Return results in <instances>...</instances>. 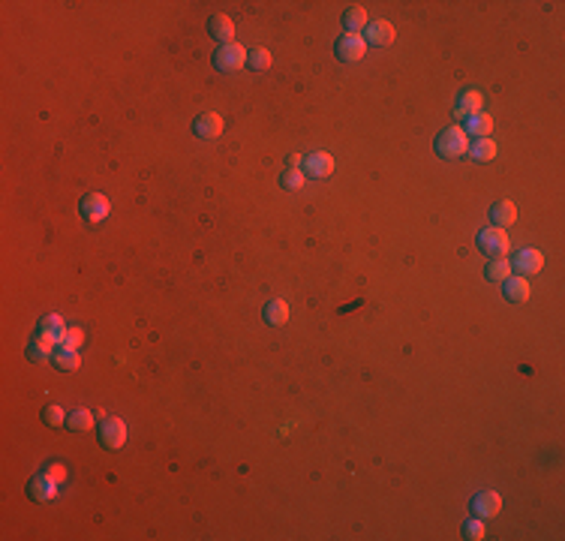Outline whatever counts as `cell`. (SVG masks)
Wrapping results in <instances>:
<instances>
[{"mask_svg": "<svg viewBox=\"0 0 565 541\" xmlns=\"http://www.w3.org/2000/svg\"><path fill=\"white\" fill-rule=\"evenodd\" d=\"M469 151V136L463 132V127H445L439 136H436V153L445 156V160H451V156H463Z\"/></svg>", "mask_w": 565, "mask_h": 541, "instance_id": "1", "label": "cell"}, {"mask_svg": "<svg viewBox=\"0 0 565 541\" xmlns=\"http://www.w3.org/2000/svg\"><path fill=\"white\" fill-rule=\"evenodd\" d=\"M478 250L490 259H505V252L511 250V240H508V235H505V228L487 226L478 232Z\"/></svg>", "mask_w": 565, "mask_h": 541, "instance_id": "2", "label": "cell"}, {"mask_svg": "<svg viewBox=\"0 0 565 541\" xmlns=\"http://www.w3.org/2000/svg\"><path fill=\"white\" fill-rule=\"evenodd\" d=\"M247 48L240 45V42H226V45H220L216 48V54H214V66L220 69V72H238L240 66H247Z\"/></svg>", "mask_w": 565, "mask_h": 541, "instance_id": "3", "label": "cell"}, {"mask_svg": "<svg viewBox=\"0 0 565 541\" xmlns=\"http://www.w3.org/2000/svg\"><path fill=\"white\" fill-rule=\"evenodd\" d=\"M100 442H103V448H108V451H117V448H124V442H127V424L120 418H103L100 421Z\"/></svg>", "mask_w": 565, "mask_h": 541, "instance_id": "4", "label": "cell"}, {"mask_svg": "<svg viewBox=\"0 0 565 541\" xmlns=\"http://www.w3.org/2000/svg\"><path fill=\"white\" fill-rule=\"evenodd\" d=\"M367 54V40L361 33H343L340 40H337V57L343 60V64H355Z\"/></svg>", "mask_w": 565, "mask_h": 541, "instance_id": "5", "label": "cell"}, {"mask_svg": "<svg viewBox=\"0 0 565 541\" xmlns=\"http://www.w3.org/2000/svg\"><path fill=\"white\" fill-rule=\"evenodd\" d=\"M541 268H544V252L535 250V247H523L514 252L511 259V271H520V277L526 274H538Z\"/></svg>", "mask_w": 565, "mask_h": 541, "instance_id": "6", "label": "cell"}, {"mask_svg": "<svg viewBox=\"0 0 565 541\" xmlns=\"http://www.w3.org/2000/svg\"><path fill=\"white\" fill-rule=\"evenodd\" d=\"M334 168H337L334 156L325 153V151H313V153H307V160H304V175H307V178H316V180L331 178Z\"/></svg>", "mask_w": 565, "mask_h": 541, "instance_id": "7", "label": "cell"}, {"mask_svg": "<svg viewBox=\"0 0 565 541\" xmlns=\"http://www.w3.org/2000/svg\"><path fill=\"white\" fill-rule=\"evenodd\" d=\"M481 108H484V93H481L478 88H466L460 96H457V105H454V117L457 120H466L478 115Z\"/></svg>", "mask_w": 565, "mask_h": 541, "instance_id": "8", "label": "cell"}, {"mask_svg": "<svg viewBox=\"0 0 565 541\" xmlns=\"http://www.w3.org/2000/svg\"><path fill=\"white\" fill-rule=\"evenodd\" d=\"M108 211H112V204H108V199L103 196V192H88V196L81 199V216L88 223H103Z\"/></svg>", "mask_w": 565, "mask_h": 541, "instance_id": "9", "label": "cell"}, {"mask_svg": "<svg viewBox=\"0 0 565 541\" xmlns=\"http://www.w3.org/2000/svg\"><path fill=\"white\" fill-rule=\"evenodd\" d=\"M472 511H475V517H481V520L496 517L502 511V496L496 490H481V493L472 496Z\"/></svg>", "mask_w": 565, "mask_h": 541, "instance_id": "10", "label": "cell"}, {"mask_svg": "<svg viewBox=\"0 0 565 541\" xmlns=\"http://www.w3.org/2000/svg\"><path fill=\"white\" fill-rule=\"evenodd\" d=\"M57 490H60V484H57V481H54L52 475L45 472V469H42L40 475H33V481L28 484V493H30V499H33V502H48V499H54V496H57Z\"/></svg>", "mask_w": 565, "mask_h": 541, "instance_id": "11", "label": "cell"}, {"mask_svg": "<svg viewBox=\"0 0 565 541\" xmlns=\"http://www.w3.org/2000/svg\"><path fill=\"white\" fill-rule=\"evenodd\" d=\"M223 117L216 115V112H204V115H199L196 117V124H192V132H196L199 139H216L223 132Z\"/></svg>", "mask_w": 565, "mask_h": 541, "instance_id": "12", "label": "cell"}, {"mask_svg": "<svg viewBox=\"0 0 565 541\" xmlns=\"http://www.w3.org/2000/svg\"><path fill=\"white\" fill-rule=\"evenodd\" d=\"M60 349V343L54 340V337H45V334H40L36 340L28 346V358L30 361H36V364H42V361H48V358H54V352Z\"/></svg>", "mask_w": 565, "mask_h": 541, "instance_id": "13", "label": "cell"}, {"mask_svg": "<svg viewBox=\"0 0 565 541\" xmlns=\"http://www.w3.org/2000/svg\"><path fill=\"white\" fill-rule=\"evenodd\" d=\"M394 36H397L394 24L385 21V18H379V21H370V24H367V36H364V40L373 42V45H391Z\"/></svg>", "mask_w": 565, "mask_h": 541, "instance_id": "14", "label": "cell"}, {"mask_svg": "<svg viewBox=\"0 0 565 541\" xmlns=\"http://www.w3.org/2000/svg\"><path fill=\"white\" fill-rule=\"evenodd\" d=\"M208 30H211L214 40H220L223 45H226V42H235V21L228 18V16H223V12H216V16H211Z\"/></svg>", "mask_w": 565, "mask_h": 541, "instance_id": "15", "label": "cell"}, {"mask_svg": "<svg viewBox=\"0 0 565 541\" xmlns=\"http://www.w3.org/2000/svg\"><path fill=\"white\" fill-rule=\"evenodd\" d=\"M463 124H466L463 127L466 136H475V139H490V132H493V117L487 112H478L472 117H466Z\"/></svg>", "mask_w": 565, "mask_h": 541, "instance_id": "16", "label": "cell"}, {"mask_svg": "<svg viewBox=\"0 0 565 541\" xmlns=\"http://www.w3.org/2000/svg\"><path fill=\"white\" fill-rule=\"evenodd\" d=\"M502 286H505V298H508L511 304H523V301H529V292H532L526 283V277H520V274H511Z\"/></svg>", "mask_w": 565, "mask_h": 541, "instance_id": "17", "label": "cell"}, {"mask_svg": "<svg viewBox=\"0 0 565 541\" xmlns=\"http://www.w3.org/2000/svg\"><path fill=\"white\" fill-rule=\"evenodd\" d=\"M490 220L496 223L499 228L511 226V223L517 220V208H514V202H508V199H499V202L490 208Z\"/></svg>", "mask_w": 565, "mask_h": 541, "instance_id": "18", "label": "cell"}, {"mask_svg": "<svg viewBox=\"0 0 565 541\" xmlns=\"http://www.w3.org/2000/svg\"><path fill=\"white\" fill-rule=\"evenodd\" d=\"M264 322L274 325V328H283V325L289 322V304L283 298L268 301V307H264Z\"/></svg>", "mask_w": 565, "mask_h": 541, "instance_id": "19", "label": "cell"}, {"mask_svg": "<svg viewBox=\"0 0 565 541\" xmlns=\"http://www.w3.org/2000/svg\"><path fill=\"white\" fill-rule=\"evenodd\" d=\"M496 151H499V144L493 141V139H475V144H469V156H472L475 163H490L493 156H496Z\"/></svg>", "mask_w": 565, "mask_h": 541, "instance_id": "20", "label": "cell"}, {"mask_svg": "<svg viewBox=\"0 0 565 541\" xmlns=\"http://www.w3.org/2000/svg\"><path fill=\"white\" fill-rule=\"evenodd\" d=\"M93 421H96V415L91 412V409H72V412L66 415V427L72 433H88L93 427Z\"/></svg>", "mask_w": 565, "mask_h": 541, "instance_id": "21", "label": "cell"}, {"mask_svg": "<svg viewBox=\"0 0 565 541\" xmlns=\"http://www.w3.org/2000/svg\"><path fill=\"white\" fill-rule=\"evenodd\" d=\"M52 361H54V367H57V370H64V373H72V370H78V367H81V355H78V349H64V346H60Z\"/></svg>", "mask_w": 565, "mask_h": 541, "instance_id": "22", "label": "cell"}, {"mask_svg": "<svg viewBox=\"0 0 565 541\" xmlns=\"http://www.w3.org/2000/svg\"><path fill=\"white\" fill-rule=\"evenodd\" d=\"M343 28H346V33L364 30V28H367V9H364V6L346 9V12H343Z\"/></svg>", "mask_w": 565, "mask_h": 541, "instance_id": "23", "label": "cell"}, {"mask_svg": "<svg viewBox=\"0 0 565 541\" xmlns=\"http://www.w3.org/2000/svg\"><path fill=\"white\" fill-rule=\"evenodd\" d=\"M484 277L490 283H505L511 277V262L508 259H490V264L484 268Z\"/></svg>", "mask_w": 565, "mask_h": 541, "instance_id": "24", "label": "cell"}, {"mask_svg": "<svg viewBox=\"0 0 565 541\" xmlns=\"http://www.w3.org/2000/svg\"><path fill=\"white\" fill-rule=\"evenodd\" d=\"M64 331H66V322L60 319V316H45V319L40 322V334L54 337L57 343H60V337H64Z\"/></svg>", "mask_w": 565, "mask_h": 541, "instance_id": "25", "label": "cell"}, {"mask_svg": "<svg viewBox=\"0 0 565 541\" xmlns=\"http://www.w3.org/2000/svg\"><path fill=\"white\" fill-rule=\"evenodd\" d=\"M304 180H307L304 168H286V172L280 175V187H283V190H292V192H298L301 187H304Z\"/></svg>", "mask_w": 565, "mask_h": 541, "instance_id": "26", "label": "cell"}, {"mask_svg": "<svg viewBox=\"0 0 565 541\" xmlns=\"http://www.w3.org/2000/svg\"><path fill=\"white\" fill-rule=\"evenodd\" d=\"M484 535H487V529H484V520H481V517H469V520L463 523V538L481 541Z\"/></svg>", "mask_w": 565, "mask_h": 541, "instance_id": "27", "label": "cell"}, {"mask_svg": "<svg viewBox=\"0 0 565 541\" xmlns=\"http://www.w3.org/2000/svg\"><path fill=\"white\" fill-rule=\"evenodd\" d=\"M247 66H252L256 72L268 69L271 66V52H268V48H256V52H250L247 54Z\"/></svg>", "mask_w": 565, "mask_h": 541, "instance_id": "28", "label": "cell"}, {"mask_svg": "<svg viewBox=\"0 0 565 541\" xmlns=\"http://www.w3.org/2000/svg\"><path fill=\"white\" fill-rule=\"evenodd\" d=\"M81 343H84V331L78 328V325L66 328L64 337H60V346H64V349H81Z\"/></svg>", "mask_w": 565, "mask_h": 541, "instance_id": "29", "label": "cell"}, {"mask_svg": "<svg viewBox=\"0 0 565 541\" xmlns=\"http://www.w3.org/2000/svg\"><path fill=\"white\" fill-rule=\"evenodd\" d=\"M66 415H69V412H64V409H60V406H48L45 412H42L45 424H52V427H60V424H66Z\"/></svg>", "mask_w": 565, "mask_h": 541, "instance_id": "30", "label": "cell"}, {"mask_svg": "<svg viewBox=\"0 0 565 541\" xmlns=\"http://www.w3.org/2000/svg\"><path fill=\"white\" fill-rule=\"evenodd\" d=\"M45 472L52 475V478L57 481V484H64V481H66V463H57V460H54V463H48V466H45Z\"/></svg>", "mask_w": 565, "mask_h": 541, "instance_id": "31", "label": "cell"}, {"mask_svg": "<svg viewBox=\"0 0 565 541\" xmlns=\"http://www.w3.org/2000/svg\"><path fill=\"white\" fill-rule=\"evenodd\" d=\"M301 163H304V156H301V153H292V156H289V168H298Z\"/></svg>", "mask_w": 565, "mask_h": 541, "instance_id": "32", "label": "cell"}]
</instances>
